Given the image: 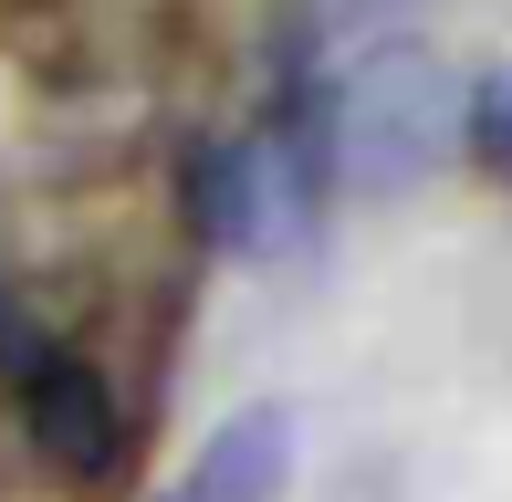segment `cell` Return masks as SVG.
Masks as SVG:
<instances>
[{
	"instance_id": "1",
	"label": "cell",
	"mask_w": 512,
	"mask_h": 502,
	"mask_svg": "<svg viewBox=\"0 0 512 502\" xmlns=\"http://www.w3.org/2000/svg\"><path fill=\"white\" fill-rule=\"evenodd\" d=\"M460 147V84L429 42H366L324 105V178L356 199H398Z\"/></svg>"
},
{
	"instance_id": "2",
	"label": "cell",
	"mask_w": 512,
	"mask_h": 502,
	"mask_svg": "<svg viewBox=\"0 0 512 502\" xmlns=\"http://www.w3.org/2000/svg\"><path fill=\"white\" fill-rule=\"evenodd\" d=\"M21 429H32V450L63 471V482H115V471H126L115 387L95 367H74V356H42V367L21 377Z\"/></svg>"
},
{
	"instance_id": "3",
	"label": "cell",
	"mask_w": 512,
	"mask_h": 502,
	"mask_svg": "<svg viewBox=\"0 0 512 502\" xmlns=\"http://www.w3.org/2000/svg\"><path fill=\"white\" fill-rule=\"evenodd\" d=\"M283 482H293V419L283 408H241V419L199 450L189 502H283Z\"/></svg>"
},
{
	"instance_id": "4",
	"label": "cell",
	"mask_w": 512,
	"mask_h": 502,
	"mask_svg": "<svg viewBox=\"0 0 512 502\" xmlns=\"http://www.w3.org/2000/svg\"><path fill=\"white\" fill-rule=\"evenodd\" d=\"M460 136L481 147V168L512 189V63H492V74L471 84V105H460Z\"/></svg>"
},
{
	"instance_id": "5",
	"label": "cell",
	"mask_w": 512,
	"mask_h": 502,
	"mask_svg": "<svg viewBox=\"0 0 512 502\" xmlns=\"http://www.w3.org/2000/svg\"><path fill=\"white\" fill-rule=\"evenodd\" d=\"M32 367H42V325H32V304L0 283V377H32Z\"/></svg>"
}]
</instances>
